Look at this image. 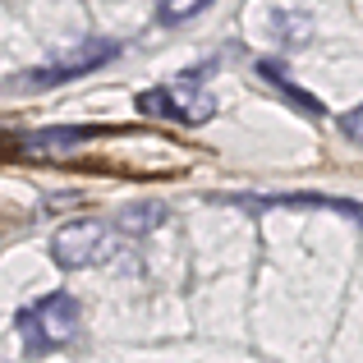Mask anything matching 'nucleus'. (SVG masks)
I'll list each match as a JSON object with an SVG mask.
<instances>
[{
    "instance_id": "nucleus-1",
    "label": "nucleus",
    "mask_w": 363,
    "mask_h": 363,
    "mask_svg": "<svg viewBox=\"0 0 363 363\" xmlns=\"http://www.w3.org/2000/svg\"><path fill=\"white\" fill-rule=\"evenodd\" d=\"M18 340H23L28 354H51V350L69 345L74 336H79L83 327V313H79V299L65 290L46 294V299L28 303V308H18Z\"/></svg>"
},
{
    "instance_id": "nucleus-2",
    "label": "nucleus",
    "mask_w": 363,
    "mask_h": 363,
    "mask_svg": "<svg viewBox=\"0 0 363 363\" xmlns=\"http://www.w3.org/2000/svg\"><path fill=\"white\" fill-rule=\"evenodd\" d=\"M111 253V230L101 221H69L51 240V262L60 272H83Z\"/></svg>"
},
{
    "instance_id": "nucleus-3",
    "label": "nucleus",
    "mask_w": 363,
    "mask_h": 363,
    "mask_svg": "<svg viewBox=\"0 0 363 363\" xmlns=\"http://www.w3.org/2000/svg\"><path fill=\"white\" fill-rule=\"evenodd\" d=\"M120 55V42H88V46H79L74 55H65V60H55V65H46V69H37L33 79V88H51V83H69V79H79V74H88V69H97V65H106V60H116Z\"/></svg>"
},
{
    "instance_id": "nucleus-4",
    "label": "nucleus",
    "mask_w": 363,
    "mask_h": 363,
    "mask_svg": "<svg viewBox=\"0 0 363 363\" xmlns=\"http://www.w3.org/2000/svg\"><path fill=\"white\" fill-rule=\"evenodd\" d=\"M212 111H216V97L198 83V74H184V79L166 83V120L175 116L184 124H203V120H212Z\"/></svg>"
},
{
    "instance_id": "nucleus-5",
    "label": "nucleus",
    "mask_w": 363,
    "mask_h": 363,
    "mask_svg": "<svg viewBox=\"0 0 363 363\" xmlns=\"http://www.w3.org/2000/svg\"><path fill=\"white\" fill-rule=\"evenodd\" d=\"M88 138H97V129H83V124H65V129H42L23 143L28 157H65V152L83 147Z\"/></svg>"
},
{
    "instance_id": "nucleus-6",
    "label": "nucleus",
    "mask_w": 363,
    "mask_h": 363,
    "mask_svg": "<svg viewBox=\"0 0 363 363\" xmlns=\"http://www.w3.org/2000/svg\"><path fill=\"white\" fill-rule=\"evenodd\" d=\"M207 5H212V0H161V23H189V18L203 14Z\"/></svg>"
},
{
    "instance_id": "nucleus-7",
    "label": "nucleus",
    "mask_w": 363,
    "mask_h": 363,
    "mask_svg": "<svg viewBox=\"0 0 363 363\" xmlns=\"http://www.w3.org/2000/svg\"><path fill=\"white\" fill-rule=\"evenodd\" d=\"M340 129H345V133H350V138H354V143H359V129H363V120H359V106H354V111H350V116H340Z\"/></svg>"
}]
</instances>
